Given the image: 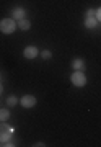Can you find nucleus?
Listing matches in <instances>:
<instances>
[{"mask_svg":"<svg viewBox=\"0 0 101 147\" xmlns=\"http://www.w3.org/2000/svg\"><path fill=\"white\" fill-rule=\"evenodd\" d=\"M96 23H98L96 16H86V20H85V26L86 28H95Z\"/></svg>","mask_w":101,"mask_h":147,"instance_id":"nucleus-8","label":"nucleus"},{"mask_svg":"<svg viewBox=\"0 0 101 147\" xmlns=\"http://www.w3.org/2000/svg\"><path fill=\"white\" fill-rule=\"evenodd\" d=\"M70 79H72V84H74L75 87H83V85L86 84V79H85V75L82 74V70H75Z\"/></svg>","mask_w":101,"mask_h":147,"instance_id":"nucleus-3","label":"nucleus"},{"mask_svg":"<svg viewBox=\"0 0 101 147\" xmlns=\"http://www.w3.org/2000/svg\"><path fill=\"white\" fill-rule=\"evenodd\" d=\"M96 20L101 21V8H98V10H96Z\"/></svg>","mask_w":101,"mask_h":147,"instance_id":"nucleus-14","label":"nucleus"},{"mask_svg":"<svg viewBox=\"0 0 101 147\" xmlns=\"http://www.w3.org/2000/svg\"><path fill=\"white\" fill-rule=\"evenodd\" d=\"M8 118H10L8 110H5V108H3V110H0V121H7Z\"/></svg>","mask_w":101,"mask_h":147,"instance_id":"nucleus-10","label":"nucleus"},{"mask_svg":"<svg viewBox=\"0 0 101 147\" xmlns=\"http://www.w3.org/2000/svg\"><path fill=\"white\" fill-rule=\"evenodd\" d=\"M25 57L26 59H34V57H37V47H34V46H28V47H25Z\"/></svg>","mask_w":101,"mask_h":147,"instance_id":"nucleus-5","label":"nucleus"},{"mask_svg":"<svg viewBox=\"0 0 101 147\" xmlns=\"http://www.w3.org/2000/svg\"><path fill=\"white\" fill-rule=\"evenodd\" d=\"M21 105L25 108H33V106L36 105V96H33V95H25L21 98Z\"/></svg>","mask_w":101,"mask_h":147,"instance_id":"nucleus-4","label":"nucleus"},{"mask_svg":"<svg viewBox=\"0 0 101 147\" xmlns=\"http://www.w3.org/2000/svg\"><path fill=\"white\" fill-rule=\"evenodd\" d=\"M41 56H43V59H46V61H47V59H51L52 53H51V51H43V53H41Z\"/></svg>","mask_w":101,"mask_h":147,"instance_id":"nucleus-12","label":"nucleus"},{"mask_svg":"<svg viewBox=\"0 0 101 147\" xmlns=\"http://www.w3.org/2000/svg\"><path fill=\"white\" fill-rule=\"evenodd\" d=\"M86 16H96V11H95V10H91V8H90V10L86 11Z\"/></svg>","mask_w":101,"mask_h":147,"instance_id":"nucleus-13","label":"nucleus"},{"mask_svg":"<svg viewBox=\"0 0 101 147\" xmlns=\"http://www.w3.org/2000/svg\"><path fill=\"white\" fill-rule=\"evenodd\" d=\"M16 103H18V98H16L15 95H11V96H8V98H7V105L13 106V105H16Z\"/></svg>","mask_w":101,"mask_h":147,"instance_id":"nucleus-11","label":"nucleus"},{"mask_svg":"<svg viewBox=\"0 0 101 147\" xmlns=\"http://www.w3.org/2000/svg\"><path fill=\"white\" fill-rule=\"evenodd\" d=\"M11 16L16 18V20H21V18H25V10L23 8H15L13 13H11Z\"/></svg>","mask_w":101,"mask_h":147,"instance_id":"nucleus-9","label":"nucleus"},{"mask_svg":"<svg viewBox=\"0 0 101 147\" xmlns=\"http://www.w3.org/2000/svg\"><path fill=\"white\" fill-rule=\"evenodd\" d=\"M16 30V23L13 18H3L0 21V31L5 33V34H11Z\"/></svg>","mask_w":101,"mask_h":147,"instance_id":"nucleus-1","label":"nucleus"},{"mask_svg":"<svg viewBox=\"0 0 101 147\" xmlns=\"http://www.w3.org/2000/svg\"><path fill=\"white\" fill-rule=\"evenodd\" d=\"M0 93H2V85H0Z\"/></svg>","mask_w":101,"mask_h":147,"instance_id":"nucleus-15","label":"nucleus"},{"mask_svg":"<svg viewBox=\"0 0 101 147\" xmlns=\"http://www.w3.org/2000/svg\"><path fill=\"white\" fill-rule=\"evenodd\" d=\"M16 26L20 28V30H23V31H28V30L31 28V23H29V20H26V18H21V20H18Z\"/></svg>","mask_w":101,"mask_h":147,"instance_id":"nucleus-6","label":"nucleus"},{"mask_svg":"<svg viewBox=\"0 0 101 147\" xmlns=\"http://www.w3.org/2000/svg\"><path fill=\"white\" fill-rule=\"evenodd\" d=\"M11 134H13V127L8 126L5 121H2V124H0V141L2 142L8 141L11 137Z\"/></svg>","mask_w":101,"mask_h":147,"instance_id":"nucleus-2","label":"nucleus"},{"mask_svg":"<svg viewBox=\"0 0 101 147\" xmlns=\"http://www.w3.org/2000/svg\"><path fill=\"white\" fill-rule=\"evenodd\" d=\"M72 67H74L75 70H83V69H85V64H83L82 59H74V61H72Z\"/></svg>","mask_w":101,"mask_h":147,"instance_id":"nucleus-7","label":"nucleus"}]
</instances>
